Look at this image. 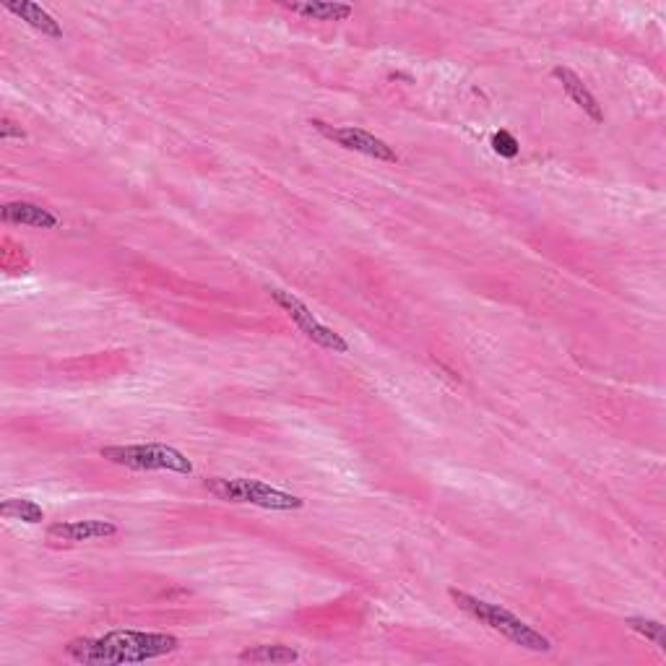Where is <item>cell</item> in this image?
I'll use <instances>...</instances> for the list:
<instances>
[{"label":"cell","mask_w":666,"mask_h":666,"mask_svg":"<svg viewBox=\"0 0 666 666\" xmlns=\"http://www.w3.org/2000/svg\"><path fill=\"white\" fill-rule=\"evenodd\" d=\"M180 651V638L172 633L146 630H112L99 638H76L66 646L68 659L76 664H144Z\"/></svg>","instance_id":"cell-1"},{"label":"cell","mask_w":666,"mask_h":666,"mask_svg":"<svg viewBox=\"0 0 666 666\" xmlns=\"http://www.w3.org/2000/svg\"><path fill=\"white\" fill-rule=\"evenodd\" d=\"M448 594H451V599L456 601V607L461 609V612H466L469 617L482 622L484 627H490L492 633H500L505 640H510L513 646L526 648V651L534 653L552 651V640L539 633L536 627H531L529 622H523L521 617H516L510 609L479 599V596L474 594H466V591H458V588H451Z\"/></svg>","instance_id":"cell-2"},{"label":"cell","mask_w":666,"mask_h":666,"mask_svg":"<svg viewBox=\"0 0 666 666\" xmlns=\"http://www.w3.org/2000/svg\"><path fill=\"white\" fill-rule=\"evenodd\" d=\"M203 487L214 497L224 500V503H242V505H255V508L266 510H279V513H289V510H300L305 500L292 492L276 490L271 484L261 482V479H227V477H211L203 482Z\"/></svg>","instance_id":"cell-3"},{"label":"cell","mask_w":666,"mask_h":666,"mask_svg":"<svg viewBox=\"0 0 666 666\" xmlns=\"http://www.w3.org/2000/svg\"><path fill=\"white\" fill-rule=\"evenodd\" d=\"M99 456L115 466H125L133 471H172V474H193V461L183 451L162 443H138V445H105Z\"/></svg>","instance_id":"cell-4"},{"label":"cell","mask_w":666,"mask_h":666,"mask_svg":"<svg viewBox=\"0 0 666 666\" xmlns=\"http://www.w3.org/2000/svg\"><path fill=\"white\" fill-rule=\"evenodd\" d=\"M266 292L268 297H271V300L289 315V320H292L294 326L300 328V333L305 339H310L313 344H318V347L328 349V352L333 354H347L349 349H352L349 347V341L344 339L341 333H336L331 326H326V323H320V320L313 315V310H310L300 297H294L292 292H284V289L276 287H268Z\"/></svg>","instance_id":"cell-5"},{"label":"cell","mask_w":666,"mask_h":666,"mask_svg":"<svg viewBox=\"0 0 666 666\" xmlns=\"http://www.w3.org/2000/svg\"><path fill=\"white\" fill-rule=\"evenodd\" d=\"M310 125H313L320 136L333 141V144L341 146V149L354 151V154H365V157H373L378 159V162L399 164V151L393 149L388 141L375 136V133L365 131V128H357V125H341L339 128V125H328L323 123V120H310Z\"/></svg>","instance_id":"cell-6"},{"label":"cell","mask_w":666,"mask_h":666,"mask_svg":"<svg viewBox=\"0 0 666 666\" xmlns=\"http://www.w3.org/2000/svg\"><path fill=\"white\" fill-rule=\"evenodd\" d=\"M118 534V523L112 521H58L47 526V539L58 544H81V542H97V539H112Z\"/></svg>","instance_id":"cell-7"},{"label":"cell","mask_w":666,"mask_h":666,"mask_svg":"<svg viewBox=\"0 0 666 666\" xmlns=\"http://www.w3.org/2000/svg\"><path fill=\"white\" fill-rule=\"evenodd\" d=\"M552 76L560 81L562 92L573 99L575 107H581V110L586 112L588 118L594 120V123H604V110H601L599 99L591 94V89L583 84V79L578 76V73L570 71V68H565V66H555V68H552Z\"/></svg>","instance_id":"cell-8"},{"label":"cell","mask_w":666,"mask_h":666,"mask_svg":"<svg viewBox=\"0 0 666 666\" xmlns=\"http://www.w3.org/2000/svg\"><path fill=\"white\" fill-rule=\"evenodd\" d=\"M6 224H21V227H37V229H58L60 219L50 209L32 201H11L0 211Z\"/></svg>","instance_id":"cell-9"},{"label":"cell","mask_w":666,"mask_h":666,"mask_svg":"<svg viewBox=\"0 0 666 666\" xmlns=\"http://www.w3.org/2000/svg\"><path fill=\"white\" fill-rule=\"evenodd\" d=\"M3 8H6L8 14L19 16L24 24H29V27L34 29V32L45 34L50 40H63V27H60L53 16L47 14L45 8L32 3V0H6Z\"/></svg>","instance_id":"cell-10"},{"label":"cell","mask_w":666,"mask_h":666,"mask_svg":"<svg viewBox=\"0 0 666 666\" xmlns=\"http://www.w3.org/2000/svg\"><path fill=\"white\" fill-rule=\"evenodd\" d=\"M279 6L313 21H347L349 16L354 14V8L349 6V3H331V0H305V3H287V0H281Z\"/></svg>","instance_id":"cell-11"},{"label":"cell","mask_w":666,"mask_h":666,"mask_svg":"<svg viewBox=\"0 0 666 666\" xmlns=\"http://www.w3.org/2000/svg\"><path fill=\"white\" fill-rule=\"evenodd\" d=\"M242 664H292V661H300V651H294L292 646H253L245 648L240 653Z\"/></svg>","instance_id":"cell-12"},{"label":"cell","mask_w":666,"mask_h":666,"mask_svg":"<svg viewBox=\"0 0 666 666\" xmlns=\"http://www.w3.org/2000/svg\"><path fill=\"white\" fill-rule=\"evenodd\" d=\"M0 516L8 518V521H24L34 526V523L45 521V510H42V505L34 503V500L11 497V500H3V505H0Z\"/></svg>","instance_id":"cell-13"},{"label":"cell","mask_w":666,"mask_h":666,"mask_svg":"<svg viewBox=\"0 0 666 666\" xmlns=\"http://www.w3.org/2000/svg\"><path fill=\"white\" fill-rule=\"evenodd\" d=\"M625 625L630 627V630H635L638 635H643L646 640H651L659 651H666V630L659 620H651V617H627Z\"/></svg>","instance_id":"cell-14"},{"label":"cell","mask_w":666,"mask_h":666,"mask_svg":"<svg viewBox=\"0 0 666 666\" xmlns=\"http://www.w3.org/2000/svg\"><path fill=\"white\" fill-rule=\"evenodd\" d=\"M492 149L503 159H516L518 151H521V144H518V138L510 131H497L495 136H492Z\"/></svg>","instance_id":"cell-15"},{"label":"cell","mask_w":666,"mask_h":666,"mask_svg":"<svg viewBox=\"0 0 666 666\" xmlns=\"http://www.w3.org/2000/svg\"><path fill=\"white\" fill-rule=\"evenodd\" d=\"M0 138H3V141H11V138H16V141H27V133L21 131L16 123L3 118V123H0Z\"/></svg>","instance_id":"cell-16"}]
</instances>
